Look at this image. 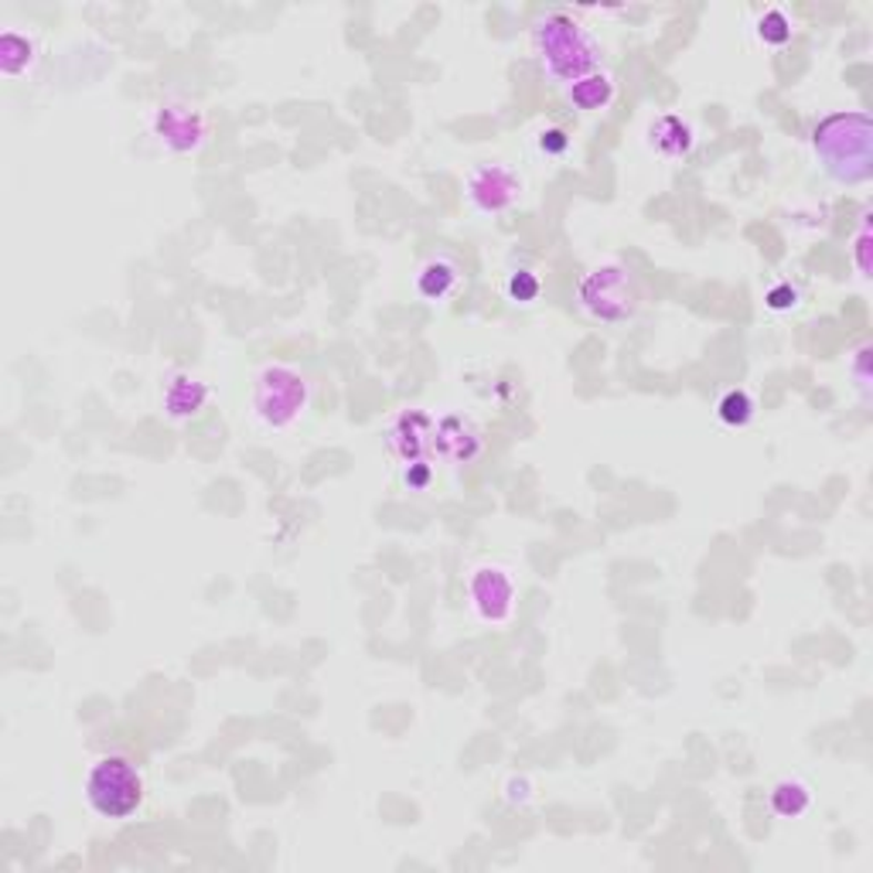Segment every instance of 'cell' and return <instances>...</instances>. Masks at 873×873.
Masks as SVG:
<instances>
[{"mask_svg": "<svg viewBox=\"0 0 873 873\" xmlns=\"http://www.w3.org/2000/svg\"><path fill=\"white\" fill-rule=\"evenodd\" d=\"M812 151L825 174L843 185H860L873 174V123L866 110L829 113L812 130Z\"/></svg>", "mask_w": 873, "mask_h": 873, "instance_id": "6da1fadb", "label": "cell"}, {"mask_svg": "<svg viewBox=\"0 0 873 873\" xmlns=\"http://www.w3.org/2000/svg\"><path fill=\"white\" fill-rule=\"evenodd\" d=\"M533 49L540 55L543 72L553 82H581L584 75L600 69L597 38L566 14H546L533 28Z\"/></svg>", "mask_w": 873, "mask_h": 873, "instance_id": "7a4b0ae2", "label": "cell"}, {"mask_svg": "<svg viewBox=\"0 0 873 873\" xmlns=\"http://www.w3.org/2000/svg\"><path fill=\"white\" fill-rule=\"evenodd\" d=\"M85 802L103 819H130L144 805L141 768L123 754L100 758L85 774Z\"/></svg>", "mask_w": 873, "mask_h": 873, "instance_id": "3957f363", "label": "cell"}, {"mask_svg": "<svg viewBox=\"0 0 873 873\" xmlns=\"http://www.w3.org/2000/svg\"><path fill=\"white\" fill-rule=\"evenodd\" d=\"M577 297H581V308L590 318L607 321V325H622L638 311L641 290H638V280L625 267L607 264V267L584 274Z\"/></svg>", "mask_w": 873, "mask_h": 873, "instance_id": "277c9868", "label": "cell"}, {"mask_svg": "<svg viewBox=\"0 0 873 873\" xmlns=\"http://www.w3.org/2000/svg\"><path fill=\"white\" fill-rule=\"evenodd\" d=\"M308 379L290 366H267L256 379V397L253 410L259 423H267L274 430H284L300 420V413L308 410Z\"/></svg>", "mask_w": 873, "mask_h": 873, "instance_id": "5b68a950", "label": "cell"}, {"mask_svg": "<svg viewBox=\"0 0 873 873\" xmlns=\"http://www.w3.org/2000/svg\"><path fill=\"white\" fill-rule=\"evenodd\" d=\"M515 577L502 563H482L468 577V597L474 615L489 625H505L515 610Z\"/></svg>", "mask_w": 873, "mask_h": 873, "instance_id": "8992f818", "label": "cell"}, {"mask_svg": "<svg viewBox=\"0 0 873 873\" xmlns=\"http://www.w3.org/2000/svg\"><path fill=\"white\" fill-rule=\"evenodd\" d=\"M522 195V178L509 164H482L468 174V198L477 212L499 215Z\"/></svg>", "mask_w": 873, "mask_h": 873, "instance_id": "52a82bcc", "label": "cell"}, {"mask_svg": "<svg viewBox=\"0 0 873 873\" xmlns=\"http://www.w3.org/2000/svg\"><path fill=\"white\" fill-rule=\"evenodd\" d=\"M151 130L154 137L174 151V154H188V151H198L202 141H205V120L198 110L185 106V103H164L154 110L151 116Z\"/></svg>", "mask_w": 873, "mask_h": 873, "instance_id": "ba28073f", "label": "cell"}, {"mask_svg": "<svg viewBox=\"0 0 873 873\" xmlns=\"http://www.w3.org/2000/svg\"><path fill=\"white\" fill-rule=\"evenodd\" d=\"M389 448L403 461H423V454L433 448V420L423 413H403L397 427L389 430Z\"/></svg>", "mask_w": 873, "mask_h": 873, "instance_id": "9c48e42d", "label": "cell"}, {"mask_svg": "<svg viewBox=\"0 0 873 873\" xmlns=\"http://www.w3.org/2000/svg\"><path fill=\"white\" fill-rule=\"evenodd\" d=\"M433 448L441 451L448 461H471L477 451H482V436L471 423H464L461 417H448L441 423H433Z\"/></svg>", "mask_w": 873, "mask_h": 873, "instance_id": "30bf717a", "label": "cell"}, {"mask_svg": "<svg viewBox=\"0 0 873 873\" xmlns=\"http://www.w3.org/2000/svg\"><path fill=\"white\" fill-rule=\"evenodd\" d=\"M461 287V267L451 256H430L417 274V294L430 304H444Z\"/></svg>", "mask_w": 873, "mask_h": 873, "instance_id": "8fae6325", "label": "cell"}, {"mask_svg": "<svg viewBox=\"0 0 873 873\" xmlns=\"http://www.w3.org/2000/svg\"><path fill=\"white\" fill-rule=\"evenodd\" d=\"M208 403V386L192 376H174L164 389V410L171 420H192Z\"/></svg>", "mask_w": 873, "mask_h": 873, "instance_id": "7c38bea8", "label": "cell"}, {"mask_svg": "<svg viewBox=\"0 0 873 873\" xmlns=\"http://www.w3.org/2000/svg\"><path fill=\"white\" fill-rule=\"evenodd\" d=\"M648 137H651V147L659 151L663 157H682V154L692 151V130H689V123H686L682 116H672V113L655 120L651 130H648Z\"/></svg>", "mask_w": 873, "mask_h": 873, "instance_id": "4fadbf2b", "label": "cell"}, {"mask_svg": "<svg viewBox=\"0 0 873 873\" xmlns=\"http://www.w3.org/2000/svg\"><path fill=\"white\" fill-rule=\"evenodd\" d=\"M34 62H38V49H34L31 34H21L14 28H8L4 34H0V72H4L8 79L31 72Z\"/></svg>", "mask_w": 873, "mask_h": 873, "instance_id": "5bb4252c", "label": "cell"}, {"mask_svg": "<svg viewBox=\"0 0 873 873\" xmlns=\"http://www.w3.org/2000/svg\"><path fill=\"white\" fill-rule=\"evenodd\" d=\"M566 96H571V103H574L581 113L607 110L610 100H615V79L597 69V72H590V75H584L581 82H574Z\"/></svg>", "mask_w": 873, "mask_h": 873, "instance_id": "9a60e30c", "label": "cell"}, {"mask_svg": "<svg viewBox=\"0 0 873 873\" xmlns=\"http://www.w3.org/2000/svg\"><path fill=\"white\" fill-rule=\"evenodd\" d=\"M812 805V789L802 778H781L771 789V809L781 819H799Z\"/></svg>", "mask_w": 873, "mask_h": 873, "instance_id": "2e32d148", "label": "cell"}, {"mask_svg": "<svg viewBox=\"0 0 873 873\" xmlns=\"http://www.w3.org/2000/svg\"><path fill=\"white\" fill-rule=\"evenodd\" d=\"M717 417L727 427H748L754 420V400L748 397L744 389H730V392H723L720 403H717Z\"/></svg>", "mask_w": 873, "mask_h": 873, "instance_id": "e0dca14e", "label": "cell"}, {"mask_svg": "<svg viewBox=\"0 0 873 873\" xmlns=\"http://www.w3.org/2000/svg\"><path fill=\"white\" fill-rule=\"evenodd\" d=\"M792 18L784 11H768L761 21H758V34L768 41V45H789L792 41Z\"/></svg>", "mask_w": 873, "mask_h": 873, "instance_id": "ac0fdd59", "label": "cell"}, {"mask_svg": "<svg viewBox=\"0 0 873 873\" xmlns=\"http://www.w3.org/2000/svg\"><path fill=\"white\" fill-rule=\"evenodd\" d=\"M540 290H543V284H540V277L533 270H515L509 277V297L515 304H533L540 297Z\"/></svg>", "mask_w": 873, "mask_h": 873, "instance_id": "d6986e66", "label": "cell"}, {"mask_svg": "<svg viewBox=\"0 0 873 873\" xmlns=\"http://www.w3.org/2000/svg\"><path fill=\"white\" fill-rule=\"evenodd\" d=\"M764 300H768L771 311H792V308H799V290L792 284H778V287L768 290Z\"/></svg>", "mask_w": 873, "mask_h": 873, "instance_id": "ffe728a7", "label": "cell"}, {"mask_svg": "<svg viewBox=\"0 0 873 873\" xmlns=\"http://www.w3.org/2000/svg\"><path fill=\"white\" fill-rule=\"evenodd\" d=\"M540 151H543V154H553V157H559V154L571 151V137H566L559 126H553V130H543V134H540Z\"/></svg>", "mask_w": 873, "mask_h": 873, "instance_id": "44dd1931", "label": "cell"}, {"mask_svg": "<svg viewBox=\"0 0 873 873\" xmlns=\"http://www.w3.org/2000/svg\"><path fill=\"white\" fill-rule=\"evenodd\" d=\"M430 485V464L427 461H413L407 468V489L410 492H423Z\"/></svg>", "mask_w": 873, "mask_h": 873, "instance_id": "7402d4cb", "label": "cell"}, {"mask_svg": "<svg viewBox=\"0 0 873 873\" xmlns=\"http://www.w3.org/2000/svg\"><path fill=\"white\" fill-rule=\"evenodd\" d=\"M866 249H870V233H866V215H863V229H860V239H856V264H860V277H870Z\"/></svg>", "mask_w": 873, "mask_h": 873, "instance_id": "603a6c76", "label": "cell"}, {"mask_svg": "<svg viewBox=\"0 0 873 873\" xmlns=\"http://www.w3.org/2000/svg\"><path fill=\"white\" fill-rule=\"evenodd\" d=\"M866 356H870V348L863 345L860 352H856V362H853V372H856V382L863 389V397H866V389H870V376H866Z\"/></svg>", "mask_w": 873, "mask_h": 873, "instance_id": "cb8c5ba5", "label": "cell"}]
</instances>
